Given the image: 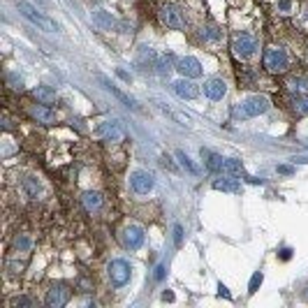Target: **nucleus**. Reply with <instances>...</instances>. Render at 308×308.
<instances>
[{"instance_id":"obj_27","label":"nucleus","mask_w":308,"mask_h":308,"mask_svg":"<svg viewBox=\"0 0 308 308\" xmlns=\"http://www.w3.org/2000/svg\"><path fill=\"white\" fill-rule=\"evenodd\" d=\"M260 285H262V273L257 271L255 276L250 278V285H248V290H250V292H257V287H260Z\"/></svg>"},{"instance_id":"obj_19","label":"nucleus","mask_w":308,"mask_h":308,"mask_svg":"<svg viewBox=\"0 0 308 308\" xmlns=\"http://www.w3.org/2000/svg\"><path fill=\"white\" fill-rule=\"evenodd\" d=\"M81 202H84V206H86V211H97L100 206H102V197L97 193H86L84 197H81Z\"/></svg>"},{"instance_id":"obj_4","label":"nucleus","mask_w":308,"mask_h":308,"mask_svg":"<svg viewBox=\"0 0 308 308\" xmlns=\"http://www.w3.org/2000/svg\"><path fill=\"white\" fill-rule=\"evenodd\" d=\"M107 273H109V278H111V283H114L116 287H123L125 283L130 281L132 266L125 260H114V262H109V266H107Z\"/></svg>"},{"instance_id":"obj_9","label":"nucleus","mask_w":308,"mask_h":308,"mask_svg":"<svg viewBox=\"0 0 308 308\" xmlns=\"http://www.w3.org/2000/svg\"><path fill=\"white\" fill-rule=\"evenodd\" d=\"M176 70L181 72L185 79H197V77H202V63L193 58V56H185V58L176 63Z\"/></svg>"},{"instance_id":"obj_6","label":"nucleus","mask_w":308,"mask_h":308,"mask_svg":"<svg viewBox=\"0 0 308 308\" xmlns=\"http://www.w3.org/2000/svg\"><path fill=\"white\" fill-rule=\"evenodd\" d=\"M232 49H234V53H237L239 58H250L257 49V40L250 35V33H241V35L234 37Z\"/></svg>"},{"instance_id":"obj_30","label":"nucleus","mask_w":308,"mask_h":308,"mask_svg":"<svg viewBox=\"0 0 308 308\" xmlns=\"http://www.w3.org/2000/svg\"><path fill=\"white\" fill-rule=\"evenodd\" d=\"M12 306H33V301L28 299V297H17V299H12Z\"/></svg>"},{"instance_id":"obj_22","label":"nucleus","mask_w":308,"mask_h":308,"mask_svg":"<svg viewBox=\"0 0 308 308\" xmlns=\"http://www.w3.org/2000/svg\"><path fill=\"white\" fill-rule=\"evenodd\" d=\"M176 158H178V162H181V167H185L190 174H199V169H197V165H195L193 160L185 155L183 151H176Z\"/></svg>"},{"instance_id":"obj_12","label":"nucleus","mask_w":308,"mask_h":308,"mask_svg":"<svg viewBox=\"0 0 308 308\" xmlns=\"http://www.w3.org/2000/svg\"><path fill=\"white\" fill-rule=\"evenodd\" d=\"M172 88H174V93L181 97V100H195V97H197V93H199V90H197V86H195L193 81H188V79L174 81V84H172Z\"/></svg>"},{"instance_id":"obj_25","label":"nucleus","mask_w":308,"mask_h":308,"mask_svg":"<svg viewBox=\"0 0 308 308\" xmlns=\"http://www.w3.org/2000/svg\"><path fill=\"white\" fill-rule=\"evenodd\" d=\"M93 19H95L100 26H105V28H111V26H114V19L109 17L107 12H95V14H93Z\"/></svg>"},{"instance_id":"obj_5","label":"nucleus","mask_w":308,"mask_h":308,"mask_svg":"<svg viewBox=\"0 0 308 308\" xmlns=\"http://www.w3.org/2000/svg\"><path fill=\"white\" fill-rule=\"evenodd\" d=\"M130 185L137 195H146L153 190L155 176L151 174V172H146V169H137V172H132V176H130Z\"/></svg>"},{"instance_id":"obj_8","label":"nucleus","mask_w":308,"mask_h":308,"mask_svg":"<svg viewBox=\"0 0 308 308\" xmlns=\"http://www.w3.org/2000/svg\"><path fill=\"white\" fill-rule=\"evenodd\" d=\"M160 21H162L167 28H172V30H181V28L185 26L183 14H181L176 7H172V5H165V7L160 9Z\"/></svg>"},{"instance_id":"obj_36","label":"nucleus","mask_w":308,"mask_h":308,"mask_svg":"<svg viewBox=\"0 0 308 308\" xmlns=\"http://www.w3.org/2000/svg\"><path fill=\"white\" fill-rule=\"evenodd\" d=\"M281 7L283 9H290V0H281Z\"/></svg>"},{"instance_id":"obj_17","label":"nucleus","mask_w":308,"mask_h":308,"mask_svg":"<svg viewBox=\"0 0 308 308\" xmlns=\"http://www.w3.org/2000/svg\"><path fill=\"white\" fill-rule=\"evenodd\" d=\"M213 188H216V190H225V193H239V190H241V185H239L237 181H232L229 176L216 178V181H213Z\"/></svg>"},{"instance_id":"obj_1","label":"nucleus","mask_w":308,"mask_h":308,"mask_svg":"<svg viewBox=\"0 0 308 308\" xmlns=\"http://www.w3.org/2000/svg\"><path fill=\"white\" fill-rule=\"evenodd\" d=\"M266 111H269V97L250 95L234 109V116H237V118H255V116L266 114Z\"/></svg>"},{"instance_id":"obj_3","label":"nucleus","mask_w":308,"mask_h":308,"mask_svg":"<svg viewBox=\"0 0 308 308\" xmlns=\"http://www.w3.org/2000/svg\"><path fill=\"white\" fill-rule=\"evenodd\" d=\"M264 67H266L269 72H273V74L287 72V67H290V58H287L285 49H278V46L266 49V51H264Z\"/></svg>"},{"instance_id":"obj_32","label":"nucleus","mask_w":308,"mask_h":308,"mask_svg":"<svg viewBox=\"0 0 308 308\" xmlns=\"http://www.w3.org/2000/svg\"><path fill=\"white\" fill-rule=\"evenodd\" d=\"M162 278H165V266L160 264L158 269H155V281H162Z\"/></svg>"},{"instance_id":"obj_28","label":"nucleus","mask_w":308,"mask_h":308,"mask_svg":"<svg viewBox=\"0 0 308 308\" xmlns=\"http://www.w3.org/2000/svg\"><path fill=\"white\" fill-rule=\"evenodd\" d=\"M202 37H206V40H218L220 33L216 30V28H204V30H202Z\"/></svg>"},{"instance_id":"obj_13","label":"nucleus","mask_w":308,"mask_h":308,"mask_svg":"<svg viewBox=\"0 0 308 308\" xmlns=\"http://www.w3.org/2000/svg\"><path fill=\"white\" fill-rule=\"evenodd\" d=\"M95 132L100 134V137L109 139V141H118L121 137H123V130H121V125L116 123V121H105Z\"/></svg>"},{"instance_id":"obj_7","label":"nucleus","mask_w":308,"mask_h":308,"mask_svg":"<svg viewBox=\"0 0 308 308\" xmlns=\"http://www.w3.org/2000/svg\"><path fill=\"white\" fill-rule=\"evenodd\" d=\"M67 301H70V290L65 285H53L51 290L46 292V297H44V304L49 308H63Z\"/></svg>"},{"instance_id":"obj_21","label":"nucleus","mask_w":308,"mask_h":308,"mask_svg":"<svg viewBox=\"0 0 308 308\" xmlns=\"http://www.w3.org/2000/svg\"><path fill=\"white\" fill-rule=\"evenodd\" d=\"M292 109H294L299 116H306L308 114V93L294 97V100H292Z\"/></svg>"},{"instance_id":"obj_10","label":"nucleus","mask_w":308,"mask_h":308,"mask_svg":"<svg viewBox=\"0 0 308 308\" xmlns=\"http://www.w3.org/2000/svg\"><path fill=\"white\" fill-rule=\"evenodd\" d=\"M123 246L128 250H139L141 243H144V229L139 225H130V227L123 229Z\"/></svg>"},{"instance_id":"obj_23","label":"nucleus","mask_w":308,"mask_h":308,"mask_svg":"<svg viewBox=\"0 0 308 308\" xmlns=\"http://www.w3.org/2000/svg\"><path fill=\"white\" fill-rule=\"evenodd\" d=\"M153 67H155L158 74H167V72L172 70V56H162V58H158Z\"/></svg>"},{"instance_id":"obj_15","label":"nucleus","mask_w":308,"mask_h":308,"mask_svg":"<svg viewBox=\"0 0 308 308\" xmlns=\"http://www.w3.org/2000/svg\"><path fill=\"white\" fill-rule=\"evenodd\" d=\"M100 81H102V86H105L107 90L111 93V95H116V97H118V100H121V102H123L125 107H130V109H137V102H134V100H132L130 95H125L123 90H118V88H116L114 84H111V81H107L105 77H100Z\"/></svg>"},{"instance_id":"obj_18","label":"nucleus","mask_w":308,"mask_h":308,"mask_svg":"<svg viewBox=\"0 0 308 308\" xmlns=\"http://www.w3.org/2000/svg\"><path fill=\"white\" fill-rule=\"evenodd\" d=\"M222 174H229V176H241V174H243V165H241L239 160L225 158V162H222Z\"/></svg>"},{"instance_id":"obj_33","label":"nucleus","mask_w":308,"mask_h":308,"mask_svg":"<svg viewBox=\"0 0 308 308\" xmlns=\"http://www.w3.org/2000/svg\"><path fill=\"white\" fill-rule=\"evenodd\" d=\"M218 292L222 294V297H225V299H232V294L227 292V287H225V285H218Z\"/></svg>"},{"instance_id":"obj_29","label":"nucleus","mask_w":308,"mask_h":308,"mask_svg":"<svg viewBox=\"0 0 308 308\" xmlns=\"http://www.w3.org/2000/svg\"><path fill=\"white\" fill-rule=\"evenodd\" d=\"M30 248V239L28 237H19L17 239V250H28Z\"/></svg>"},{"instance_id":"obj_31","label":"nucleus","mask_w":308,"mask_h":308,"mask_svg":"<svg viewBox=\"0 0 308 308\" xmlns=\"http://www.w3.org/2000/svg\"><path fill=\"white\" fill-rule=\"evenodd\" d=\"M181 239H183V229H181V225H174V241H176V246H181Z\"/></svg>"},{"instance_id":"obj_34","label":"nucleus","mask_w":308,"mask_h":308,"mask_svg":"<svg viewBox=\"0 0 308 308\" xmlns=\"http://www.w3.org/2000/svg\"><path fill=\"white\" fill-rule=\"evenodd\" d=\"M278 172H281V174H292L294 169H292V167H287V165H283V167H278Z\"/></svg>"},{"instance_id":"obj_26","label":"nucleus","mask_w":308,"mask_h":308,"mask_svg":"<svg viewBox=\"0 0 308 308\" xmlns=\"http://www.w3.org/2000/svg\"><path fill=\"white\" fill-rule=\"evenodd\" d=\"M26 193H28V197H33V199L40 195V185H37L33 178H28L26 181Z\"/></svg>"},{"instance_id":"obj_2","label":"nucleus","mask_w":308,"mask_h":308,"mask_svg":"<svg viewBox=\"0 0 308 308\" xmlns=\"http://www.w3.org/2000/svg\"><path fill=\"white\" fill-rule=\"evenodd\" d=\"M17 7H19V12L23 14V17L28 19V21H33L40 30H46V33H56L58 30V26L53 23L49 17H44L42 12H37V7H33L30 2H26V0H19L17 2Z\"/></svg>"},{"instance_id":"obj_35","label":"nucleus","mask_w":308,"mask_h":308,"mask_svg":"<svg viewBox=\"0 0 308 308\" xmlns=\"http://www.w3.org/2000/svg\"><path fill=\"white\" fill-rule=\"evenodd\" d=\"M290 255H292V250H290V248H285V250H281V257H283V260H290Z\"/></svg>"},{"instance_id":"obj_14","label":"nucleus","mask_w":308,"mask_h":308,"mask_svg":"<svg viewBox=\"0 0 308 308\" xmlns=\"http://www.w3.org/2000/svg\"><path fill=\"white\" fill-rule=\"evenodd\" d=\"M30 114L35 116L37 121L44 123V125H53V123H56V114L49 109V105H42V102H40L37 107H33V111H30Z\"/></svg>"},{"instance_id":"obj_37","label":"nucleus","mask_w":308,"mask_h":308,"mask_svg":"<svg viewBox=\"0 0 308 308\" xmlns=\"http://www.w3.org/2000/svg\"><path fill=\"white\" fill-rule=\"evenodd\" d=\"M37 2H40V5H49V2H46V0H37Z\"/></svg>"},{"instance_id":"obj_16","label":"nucleus","mask_w":308,"mask_h":308,"mask_svg":"<svg viewBox=\"0 0 308 308\" xmlns=\"http://www.w3.org/2000/svg\"><path fill=\"white\" fill-rule=\"evenodd\" d=\"M202 158H206V167L211 169L213 174H220V172H222V162H225V158H220V155H216V153H211V151H204V149H202Z\"/></svg>"},{"instance_id":"obj_11","label":"nucleus","mask_w":308,"mask_h":308,"mask_svg":"<svg viewBox=\"0 0 308 308\" xmlns=\"http://www.w3.org/2000/svg\"><path fill=\"white\" fill-rule=\"evenodd\" d=\"M225 93H227V86H225V81H222V79L213 77V79L204 81V95L209 97V100L218 102V100H222V97H225Z\"/></svg>"},{"instance_id":"obj_24","label":"nucleus","mask_w":308,"mask_h":308,"mask_svg":"<svg viewBox=\"0 0 308 308\" xmlns=\"http://www.w3.org/2000/svg\"><path fill=\"white\" fill-rule=\"evenodd\" d=\"M292 90H299V93H308V79L306 77H294V79L287 84Z\"/></svg>"},{"instance_id":"obj_20","label":"nucleus","mask_w":308,"mask_h":308,"mask_svg":"<svg viewBox=\"0 0 308 308\" xmlns=\"http://www.w3.org/2000/svg\"><path fill=\"white\" fill-rule=\"evenodd\" d=\"M35 97L42 102V105H51V102H56V93L46 86H37L35 88Z\"/></svg>"},{"instance_id":"obj_38","label":"nucleus","mask_w":308,"mask_h":308,"mask_svg":"<svg viewBox=\"0 0 308 308\" xmlns=\"http://www.w3.org/2000/svg\"><path fill=\"white\" fill-rule=\"evenodd\" d=\"M306 297H308V292H306Z\"/></svg>"}]
</instances>
